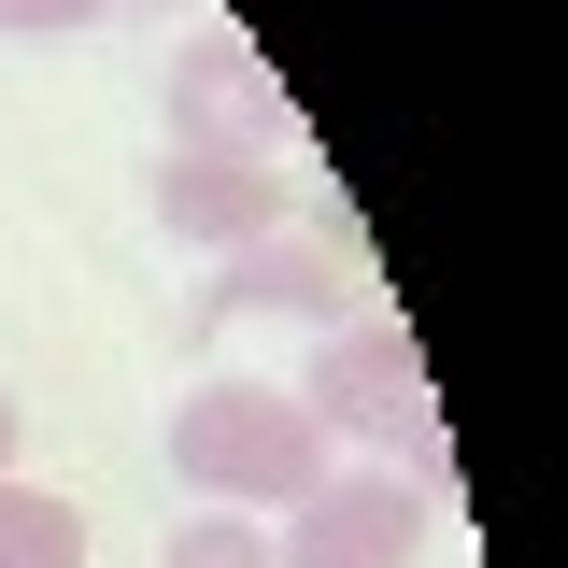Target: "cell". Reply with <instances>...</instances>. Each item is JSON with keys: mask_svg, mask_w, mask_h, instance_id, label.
I'll return each instance as SVG.
<instances>
[{"mask_svg": "<svg viewBox=\"0 0 568 568\" xmlns=\"http://www.w3.org/2000/svg\"><path fill=\"white\" fill-rule=\"evenodd\" d=\"M171 484L227 497V511H298L327 484V426L298 413V384H200L171 413Z\"/></svg>", "mask_w": 568, "mask_h": 568, "instance_id": "1", "label": "cell"}, {"mask_svg": "<svg viewBox=\"0 0 568 568\" xmlns=\"http://www.w3.org/2000/svg\"><path fill=\"white\" fill-rule=\"evenodd\" d=\"M298 413L327 426V440H384V455H413V497L455 484V455H440V398H426V355L398 327H327V355L298 369Z\"/></svg>", "mask_w": 568, "mask_h": 568, "instance_id": "2", "label": "cell"}, {"mask_svg": "<svg viewBox=\"0 0 568 568\" xmlns=\"http://www.w3.org/2000/svg\"><path fill=\"white\" fill-rule=\"evenodd\" d=\"M413 540H426V497L398 469H327V484L284 511L271 555L284 568H413Z\"/></svg>", "mask_w": 568, "mask_h": 568, "instance_id": "3", "label": "cell"}, {"mask_svg": "<svg viewBox=\"0 0 568 568\" xmlns=\"http://www.w3.org/2000/svg\"><path fill=\"white\" fill-rule=\"evenodd\" d=\"M156 227H171V242H213V256L271 242V227H284V156H242V142H171V156H156Z\"/></svg>", "mask_w": 568, "mask_h": 568, "instance_id": "4", "label": "cell"}, {"mask_svg": "<svg viewBox=\"0 0 568 568\" xmlns=\"http://www.w3.org/2000/svg\"><path fill=\"white\" fill-rule=\"evenodd\" d=\"M355 284H369V242H355V213H313V242H242L227 284H213V313H355Z\"/></svg>", "mask_w": 568, "mask_h": 568, "instance_id": "5", "label": "cell"}, {"mask_svg": "<svg viewBox=\"0 0 568 568\" xmlns=\"http://www.w3.org/2000/svg\"><path fill=\"white\" fill-rule=\"evenodd\" d=\"M171 142H242V156H284V85L242 43H200L171 71Z\"/></svg>", "mask_w": 568, "mask_h": 568, "instance_id": "6", "label": "cell"}, {"mask_svg": "<svg viewBox=\"0 0 568 568\" xmlns=\"http://www.w3.org/2000/svg\"><path fill=\"white\" fill-rule=\"evenodd\" d=\"M0 568H85V511L58 484H0Z\"/></svg>", "mask_w": 568, "mask_h": 568, "instance_id": "7", "label": "cell"}, {"mask_svg": "<svg viewBox=\"0 0 568 568\" xmlns=\"http://www.w3.org/2000/svg\"><path fill=\"white\" fill-rule=\"evenodd\" d=\"M171 568H284V555H271V526H242V511H200V526L171 540Z\"/></svg>", "mask_w": 568, "mask_h": 568, "instance_id": "8", "label": "cell"}, {"mask_svg": "<svg viewBox=\"0 0 568 568\" xmlns=\"http://www.w3.org/2000/svg\"><path fill=\"white\" fill-rule=\"evenodd\" d=\"M85 14H114V0H0L14 43H58V29H85Z\"/></svg>", "mask_w": 568, "mask_h": 568, "instance_id": "9", "label": "cell"}, {"mask_svg": "<svg viewBox=\"0 0 568 568\" xmlns=\"http://www.w3.org/2000/svg\"><path fill=\"white\" fill-rule=\"evenodd\" d=\"M14 440H29V413H14V384H0V484H14Z\"/></svg>", "mask_w": 568, "mask_h": 568, "instance_id": "10", "label": "cell"}]
</instances>
